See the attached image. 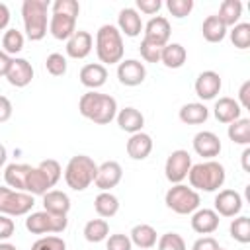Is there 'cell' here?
Returning a JSON list of instances; mask_svg holds the SVG:
<instances>
[{
    "label": "cell",
    "mask_w": 250,
    "mask_h": 250,
    "mask_svg": "<svg viewBox=\"0 0 250 250\" xmlns=\"http://www.w3.org/2000/svg\"><path fill=\"white\" fill-rule=\"evenodd\" d=\"M78 111L82 117H86L98 125H107L117 115V102L109 94H100L96 90H88L78 100Z\"/></svg>",
    "instance_id": "cell-1"
},
{
    "label": "cell",
    "mask_w": 250,
    "mask_h": 250,
    "mask_svg": "<svg viewBox=\"0 0 250 250\" xmlns=\"http://www.w3.org/2000/svg\"><path fill=\"white\" fill-rule=\"evenodd\" d=\"M53 14L49 20V33L59 41H68L76 31V18L80 14V4L76 0H55Z\"/></svg>",
    "instance_id": "cell-2"
},
{
    "label": "cell",
    "mask_w": 250,
    "mask_h": 250,
    "mask_svg": "<svg viewBox=\"0 0 250 250\" xmlns=\"http://www.w3.org/2000/svg\"><path fill=\"white\" fill-rule=\"evenodd\" d=\"M62 176V168L55 158L41 160L37 166H31L27 172L25 180V193L35 195H45L51 188L57 186V182Z\"/></svg>",
    "instance_id": "cell-3"
},
{
    "label": "cell",
    "mask_w": 250,
    "mask_h": 250,
    "mask_svg": "<svg viewBox=\"0 0 250 250\" xmlns=\"http://www.w3.org/2000/svg\"><path fill=\"white\" fill-rule=\"evenodd\" d=\"M188 180H189V188H193L195 191H217L219 188H223L225 180H227V172L225 166L217 160H205L199 164H191L189 172H188Z\"/></svg>",
    "instance_id": "cell-4"
},
{
    "label": "cell",
    "mask_w": 250,
    "mask_h": 250,
    "mask_svg": "<svg viewBox=\"0 0 250 250\" xmlns=\"http://www.w3.org/2000/svg\"><path fill=\"white\" fill-rule=\"evenodd\" d=\"M123 51L125 47L121 31L111 23H104L96 31V55L100 59V64H119L123 61Z\"/></svg>",
    "instance_id": "cell-5"
},
{
    "label": "cell",
    "mask_w": 250,
    "mask_h": 250,
    "mask_svg": "<svg viewBox=\"0 0 250 250\" xmlns=\"http://www.w3.org/2000/svg\"><path fill=\"white\" fill-rule=\"evenodd\" d=\"M47 12H49V0H23L21 20H23V29L27 39L41 41L47 35V29H49Z\"/></svg>",
    "instance_id": "cell-6"
},
{
    "label": "cell",
    "mask_w": 250,
    "mask_h": 250,
    "mask_svg": "<svg viewBox=\"0 0 250 250\" xmlns=\"http://www.w3.org/2000/svg\"><path fill=\"white\" fill-rule=\"evenodd\" d=\"M98 164L94 162V158H90L88 154H76L68 160L64 168V182L70 189L84 191L86 188H90V184H94Z\"/></svg>",
    "instance_id": "cell-7"
},
{
    "label": "cell",
    "mask_w": 250,
    "mask_h": 250,
    "mask_svg": "<svg viewBox=\"0 0 250 250\" xmlns=\"http://www.w3.org/2000/svg\"><path fill=\"white\" fill-rule=\"evenodd\" d=\"M164 203L168 209H172L178 215H191L193 211L199 209V193L193 188H188L184 184H174L166 195H164Z\"/></svg>",
    "instance_id": "cell-8"
},
{
    "label": "cell",
    "mask_w": 250,
    "mask_h": 250,
    "mask_svg": "<svg viewBox=\"0 0 250 250\" xmlns=\"http://www.w3.org/2000/svg\"><path fill=\"white\" fill-rule=\"evenodd\" d=\"M35 205V197L25 191H16L12 188L0 186V213L8 217L29 215Z\"/></svg>",
    "instance_id": "cell-9"
},
{
    "label": "cell",
    "mask_w": 250,
    "mask_h": 250,
    "mask_svg": "<svg viewBox=\"0 0 250 250\" xmlns=\"http://www.w3.org/2000/svg\"><path fill=\"white\" fill-rule=\"evenodd\" d=\"M68 227V219L62 215H53L47 211H35L29 213L25 219V229L31 234H47V232H62Z\"/></svg>",
    "instance_id": "cell-10"
},
{
    "label": "cell",
    "mask_w": 250,
    "mask_h": 250,
    "mask_svg": "<svg viewBox=\"0 0 250 250\" xmlns=\"http://www.w3.org/2000/svg\"><path fill=\"white\" fill-rule=\"evenodd\" d=\"M189 168H191V156H189V152L184 150V148L172 150L170 156L166 158V164H164L166 180L170 184H182L188 178Z\"/></svg>",
    "instance_id": "cell-11"
},
{
    "label": "cell",
    "mask_w": 250,
    "mask_h": 250,
    "mask_svg": "<svg viewBox=\"0 0 250 250\" xmlns=\"http://www.w3.org/2000/svg\"><path fill=\"white\" fill-rule=\"evenodd\" d=\"M242 197L238 191L234 189H219V193L215 195V213L221 217H238V213L242 211Z\"/></svg>",
    "instance_id": "cell-12"
},
{
    "label": "cell",
    "mask_w": 250,
    "mask_h": 250,
    "mask_svg": "<svg viewBox=\"0 0 250 250\" xmlns=\"http://www.w3.org/2000/svg\"><path fill=\"white\" fill-rule=\"evenodd\" d=\"M117 78L123 86H139L146 78V68L137 59H125L117 64Z\"/></svg>",
    "instance_id": "cell-13"
},
{
    "label": "cell",
    "mask_w": 250,
    "mask_h": 250,
    "mask_svg": "<svg viewBox=\"0 0 250 250\" xmlns=\"http://www.w3.org/2000/svg\"><path fill=\"white\" fill-rule=\"evenodd\" d=\"M123 178V168L119 162L115 160H105L104 164L98 166V174H96V188L100 191H109L111 188H115Z\"/></svg>",
    "instance_id": "cell-14"
},
{
    "label": "cell",
    "mask_w": 250,
    "mask_h": 250,
    "mask_svg": "<svg viewBox=\"0 0 250 250\" xmlns=\"http://www.w3.org/2000/svg\"><path fill=\"white\" fill-rule=\"evenodd\" d=\"M145 29V37L146 41L158 45V47H164L170 43V21L164 18V16H154L146 21V25L143 27Z\"/></svg>",
    "instance_id": "cell-15"
},
{
    "label": "cell",
    "mask_w": 250,
    "mask_h": 250,
    "mask_svg": "<svg viewBox=\"0 0 250 250\" xmlns=\"http://www.w3.org/2000/svg\"><path fill=\"white\" fill-rule=\"evenodd\" d=\"M221 86H223V80L219 76V72L215 70H203L197 74L195 78V94L205 102V100H215V96L221 92Z\"/></svg>",
    "instance_id": "cell-16"
},
{
    "label": "cell",
    "mask_w": 250,
    "mask_h": 250,
    "mask_svg": "<svg viewBox=\"0 0 250 250\" xmlns=\"http://www.w3.org/2000/svg\"><path fill=\"white\" fill-rule=\"evenodd\" d=\"M6 80L16 88H25L33 80L31 62L27 59H21V57H12V64H10V70L6 74Z\"/></svg>",
    "instance_id": "cell-17"
},
{
    "label": "cell",
    "mask_w": 250,
    "mask_h": 250,
    "mask_svg": "<svg viewBox=\"0 0 250 250\" xmlns=\"http://www.w3.org/2000/svg\"><path fill=\"white\" fill-rule=\"evenodd\" d=\"M223 145H221V139L213 133V131H199L195 137H193V150L207 158V160H213L215 156H219Z\"/></svg>",
    "instance_id": "cell-18"
},
{
    "label": "cell",
    "mask_w": 250,
    "mask_h": 250,
    "mask_svg": "<svg viewBox=\"0 0 250 250\" xmlns=\"http://www.w3.org/2000/svg\"><path fill=\"white\" fill-rule=\"evenodd\" d=\"M92 47H94L92 33H88L84 29H78L66 41V55L72 57V59H86L90 55Z\"/></svg>",
    "instance_id": "cell-19"
},
{
    "label": "cell",
    "mask_w": 250,
    "mask_h": 250,
    "mask_svg": "<svg viewBox=\"0 0 250 250\" xmlns=\"http://www.w3.org/2000/svg\"><path fill=\"white\" fill-rule=\"evenodd\" d=\"M125 148H127L129 158H133V160H145L152 152V137L148 133H143V131L133 133L129 137Z\"/></svg>",
    "instance_id": "cell-20"
},
{
    "label": "cell",
    "mask_w": 250,
    "mask_h": 250,
    "mask_svg": "<svg viewBox=\"0 0 250 250\" xmlns=\"http://www.w3.org/2000/svg\"><path fill=\"white\" fill-rule=\"evenodd\" d=\"M219 215L213 209H197L191 213V229L197 234H211L219 229Z\"/></svg>",
    "instance_id": "cell-21"
},
{
    "label": "cell",
    "mask_w": 250,
    "mask_h": 250,
    "mask_svg": "<svg viewBox=\"0 0 250 250\" xmlns=\"http://www.w3.org/2000/svg\"><path fill=\"white\" fill-rule=\"evenodd\" d=\"M117 29L121 35L125 33L127 37H137L143 31V20L135 8H123L117 16Z\"/></svg>",
    "instance_id": "cell-22"
},
{
    "label": "cell",
    "mask_w": 250,
    "mask_h": 250,
    "mask_svg": "<svg viewBox=\"0 0 250 250\" xmlns=\"http://www.w3.org/2000/svg\"><path fill=\"white\" fill-rule=\"evenodd\" d=\"M80 82L86 86V88H90V90H98V88H102L104 84H105V80H107V68L104 66V64H100V62H90V64H84L82 68H80Z\"/></svg>",
    "instance_id": "cell-23"
},
{
    "label": "cell",
    "mask_w": 250,
    "mask_h": 250,
    "mask_svg": "<svg viewBox=\"0 0 250 250\" xmlns=\"http://www.w3.org/2000/svg\"><path fill=\"white\" fill-rule=\"evenodd\" d=\"M43 197V211L66 217L70 211V197L61 189H49Z\"/></svg>",
    "instance_id": "cell-24"
},
{
    "label": "cell",
    "mask_w": 250,
    "mask_h": 250,
    "mask_svg": "<svg viewBox=\"0 0 250 250\" xmlns=\"http://www.w3.org/2000/svg\"><path fill=\"white\" fill-rule=\"evenodd\" d=\"M213 113H215V119L221 121V123H232L236 119H240V113H242V107L238 105V102L234 98H219L215 102V107H213Z\"/></svg>",
    "instance_id": "cell-25"
},
{
    "label": "cell",
    "mask_w": 250,
    "mask_h": 250,
    "mask_svg": "<svg viewBox=\"0 0 250 250\" xmlns=\"http://www.w3.org/2000/svg\"><path fill=\"white\" fill-rule=\"evenodd\" d=\"M115 119H117L119 129H121V131H127V133H131V135L143 131V125H145V115H143L137 107H131V105L119 109L117 115H115Z\"/></svg>",
    "instance_id": "cell-26"
},
{
    "label": "cell",
    "mask_w": 250,
    "mask_h": 250,
    "mask_svg": "<svg viewBox=\"0 0 250 250\" xmlns=\"http://www.w3.org/2000/svg\"><path fill=\"white\" fill-rule=\"evenodd\" d=\"M129 238L135 246H139L141 250H150L156 240H158V234L154 230V227L146 225V223H141V225H135L129 232Z\"/></svg>",
    "instance_id": "cell-27"
},
{
    "label": "cell",
    "mask_w": 250,
    "mask_h": 250,
    "mask_svg": "<svg viewBox=\"0 0 250 250\" xmlns=\"http://www.w3.org/2000/svg\"><path fill=\"white\" fill-rule=\"evenodd\" d=\"M188 59V51L184 45L180 43H168L162 47V53H160V62L166 66V68H182L184 62Z\"/></svg>",
    "instance_id": "cell-28"
},
{
    "label": "cell",
    "mask_w": 250,
    "mask_h": 250,
    "mask_svg": "<svg viewBox=\"0 0 250 250\" xmlns=\"http://www.w3.org/2000/svg\"><path fill=\"white\" fill-rule=\"evenodd\" d=\"M29 164H8L4 170V182L8 188L16 189V191H25V180H27V172H29Z\"/></svg>",
    "instance_id": "cell-29"
},
{
    "label": "cell",
    "mask_w": 250,
    "mask_h": 250,
    "mask_svg": "<svg viewBox=\"0 0 250 250\" xmlns=\"http://www.w3.org/2000/svg\"><path fill=\"white\" fill-rule=\"evenodd\" d=\"M178 115H180V121L186 123V125H201V123L207 121L209 109L199 102H191V104L182 105Z\"/></svg>",
    "instance_id": "cell-30"
},
{
    "label": "cell",
    "mask_w": 250,
    "mask_h": 250,
    "mask_svg": "<svg viewBox=\"0 0 250 250\" xmlns=\"http://www.w3.org/2000/svg\"><path fill=\"white\" fill-rule=\"evenodd\" d=\"M94 209L102 219H109L119 211V199L111 191H100L94 199Z\"/></svg>",
    "instance_id": "cell-31"
},
{
    "label": "cell",
    "mask_w": 250,
    "mask_h": 250,
    "mask_svg": "<svg viewBox=\"0 0 250 250\" xmlns=\"http://www.w3.org/2000/svg\"><path fill=\"white\" fill-rule=\"evenodd\" d=\"M240 16H242V2L240 0H225V2H221L217 18L221 20V23L225 27L236 25Z\"/></svg>",
    "instance_id": "cell-32"
},
{
    "label": "cell",
    "mask_w": 250,
    "mask_h": 250,
    "mask_svg": "<svg viewBox=\"0 0 250 250\" xmlns=\"http://www.w3.org/2000/svg\"><path fill=\"white\" fill-rule=\"evenodd\" d=\"M201 33H203V39L205 41H209V43H221L227 37V27L221 23V20L217 16H207L203 20Z\"/></svg>",
    "instance_id": "cell-33"
},
{
    "label": "cell",
    "mask_w": 250,
    "mask_h": 250,
    "mask_svg": "<svg viewBox=\"0 0 250 250\" xmlns=\"http://www.w3.org/2000/svg\"><path fill=\"white\" fill-rule=\"evenodd\" d=\"M227 135H229V139H230L234 145L248 146V145H250V119L240 117V119L229 123Z\"/></svg>",
    "instance_id": "cell-34"
},
{
    "label": "cell",
    "mask_w": 250,
    "mask_h": 250,
    "mask_svg": "<svg viewBox=\"0 0 250 250\" xmlns=\"http://www.w3.org/2000/svg\"><path fill=\"white\" fill-rule=\"evenodd\" d=\"M109 236V225L105 219H92L84 225V238L88 242H102Z\"/></svg>",
    "instance_id": "cell-35"
},
{
    "label": "cell",
    "mask_w": 250,
    "mask_h": 250,
    "mask_svg": "<svg viewBox=\"0 0 250 250\" xmlns=\"http://www.w3.org/2000/svg\"><path fill=\"white\" fill-rule=\"evenodd\" d=\"M229 232L230 236L240 242V244H248L250 242V217L246 215H240L236 219L230 221V227H229Z\"/></svg>",
    "instance_id": "cell-36"
},
{
    "label": "cell",
    "mask_w": 250,
    "mask_h": 250,
    "mask_svg": "<svg viewBox=\"0 0 250 250\" xmlns=\"http://www.w3.org/2000/svg\"><path fill=\"white\" fill-rule=\"evenodd\" d=\"M21 49H23V33L18 31L16 27L6 29L4 37H2V51L12 57V55H18Z\"/></svg>",
    "instance_id": "cell-37"
},
{
    "label": "cell",
    "mask_w": 250,
    "mask_h": 250,
    "mask_svg": "<svg viewBox=\"0 0 250 250\" xmlns=\"http://www.w3.org/2000/svg\"><path fill=\"white\" fill-rule=\"evenodd\" d=\"M230 41L240 51L248 49L250 47V23L238 21L236 25H232V29H230Z\"/></svg>",
    "instance_id": "cell-38"
},
{
    "label": "cell",
    "mask_w": 250,
    "mask_h": 250,
    "mask_svg": "<svg viewBox=\"0 0 250 250\" xmlns=\"http://www.w3.org/2000/svg\"><path fill=\"white\" fill-rule=\"evenodd\" d=\"M66 66H68L66 57L61 55V53H51V55H47V59H45V68H47V72L53 74V76H62V74H66Z\"/></svg>",
    "instance_id": "cell-39"
},
{
    "label": "cell",
    "mask_w": 250,
    "mask_h": 250,
    "mask_svg": "<svg viewBox=\"0 0 250 250\" xmlns=\"http://www.w3.org/2000/svg\"><path fill=\"white\" fill-rule=\"evenodd\" d=\"M158 250H188L186 248V240L178 234V232H166L162 234L158 240Z\"/></svg>",
    "instance_id": "cell-40"
},
{
    "label": "cell",
    "mask_w": 250,
    "mask_h": 250,
    "mask_svg": "<svg viewBox=\"0 0 250 250\" xmlns=\"http://www.w3.org/2000/svg\"><path fill=\"white\" fill-rule=\"evenodd\" d=\"M166 8H168V12L174 18L182 20V18L189 16V12L193 10V0H168L166 2Z\"/></svg>",
    "instance_id": "cell-41"
},
{
    "label": "cell",
    "mask_w": 250,
    "mask_h": 250,
    "mask_svg": "<svg viewBox=\"0 0 250 250\" xmlns=\"http://www.w3.org/2000/svg\"><path fill=\"white\" fill-rule=\"evenodd\" d=\"M31 250H66V242L61 236H41L33 242Z\"/></svg>",
    "instance_id": "cell-42"
},
{
    "label": "cell",
    "mask_w": 250,
    "mask_h": 250,
    "mask_svg": "<svg viewBox=\"0 0 250 250\" xmlns=\"http://www.w3.org/2000/svg\"><path fill=\"white\" fill-rule=\"evenodd\" d=\"M131 248H133V242L129 234H123V232L109 234L105 240V250H131Z\"/></svg>",
    "instance_id": "cell-43"
},
{
    "label": "cell",
    "mask_w": 250,
    "mask_h": 250,
    "mask_svg": "<svg viewBox=\"0 0 250 250\" xmlns=\"http://www.w3.org/2000/svg\"><path fill=\"white\" fill-rule=\"evenodd\" d=\"M139 51H141V57L146 61V62H160V53H162V47L143 39L141 45H139Z\"/></svg>",
    "instance_id": "cell-44"
},
{
    "label": "cell",
    "mask_w": 250,
    "mask_h": 250,
    "mask_svg": "<svg viewBox=\"0 0 250 250\" xmlns=\"http://www.w3.org/2000/svg\"><path fill=\"white\" fill-rule=\"evenodd\" d=\"M135 6H137L135 10H141L143 14L152 16V14H156V12L162 8V2H160V0H137Z\"/></svg>",
    "instance_id": "cell-45"
},
{
    "label": "cell",
    "mask_w": 250,
    "mask_h": 250,
    "mask_svg": "<svg viewBox=\"0 0 250 250\" xmlns=\"http://www.w3.org/2000/svg\"><path fill=\"white\" fill-rule=\"evenodd\" d=\"M14 221L8 217V215H2L0 213V242L8 240L12 234H14Z\"/></svg>",
    "instance_id": "cell-46"
},
{
    "label": "cell",
    "mask_w": 250,
    "mask_h": 250,
    "mask_svg": "<svg viewBox=\"0 0 250 250\" xmlns=\"http://www.w3.org/2000/svg\"><path fill=\"white\" fill-rule=\"evenodd\" d=\"M191 250H219V242L213 236H201L193 242Z\"/></svg>",
    "instance_id": "cell-47"
},
{
    "label": "cell",
    "mask_w": 250,
    "mask_h": 250,
    "mask_svg": "<svg viewBox=\"0 0 250 250\" xmlns=\"http://www.w3.org/2000/svg\"><path fill=\"white\" fill-rule=\"evenodd\" d=\"M238 105L242 107V109H248L250 107V80H246V82H242V86H240V90H238Z\"/></svg>",
    "instance_id": "cell-48"
},
{
    "label": "cell",
    "mask_w": 250,
    "mask_h": 250,
    "mask_svg": "<svg viewBox=\"0 0 250 250\" xmlns=\"http://www.w3.org/2000/svg\"><path fill=\"white\" fill-rule=\"evenodd\" d=\"M12 111H14L12 102H10L6 96H0V123L8 121V119L12 117Z\"/></svg>",
    "instance_id": "cell-49"
},
{
    "label": "cell",
    "mask_w": 250,
    "mask_h": 250,
    "mask_svg": "<svg viewBox=\"0 0 250 250\" xmlns=\"http://www.w3.org/2000/svg\"><path fill=\"white\" fill-rule=\"evenodd\" d=\"M10 64H12V57L6 55L4 51H0V76H6L8 74Z\"/></svg>",
    "instance_id": "cell-50"
},
{
    "label": "cell",
    "mask_w": 250,
    "mask_h": 250,
    "mask_svg": "<svg viewBox=\"0 0 250 250\" xmlns=\"http://www.w3.org/2000/svg\"><path fill=\"white\" fill-rule=\"evenodd\" d=\"M8 23H10V10H8L6 4L0 2V31H2Z\"/></svg>",
    "instance_id": "cell-51"
},
{
    "label": "cell",
    "mask_w": 250,
    "mask_h": 250,
    "mask_svg": "<svg viewBox=\"0 0 250 250\" xmlns=\"http://www.w3.org/2000/svg\"><path fill=\"white\" fill-rule=\"evenodd\" d=\"M242 170L244 172H250V146H244V150H242Z\"/></svg>",
    "instance_id": "cell-52"
},
{
    "label": "cell",
    "mask_w": 250,
    "mask_h": 250,
    "mask_svg": "<svg viewBox=\"0 0 250 250\" xmlns=\"http://www.w3.org/2000/svg\"><path fill=\"white\" fill-rule=\"evenodd\" d=\"M6 158H8V150H6V146L0 143V168L6 164Z\"/></svg>",
    "instance_id": "cell-53"
},
{
    "label": "cell",
    "mask_w": 250,
    "mask_h": 250,
    "mask_svg": "<svg viewBox=\"0 0 250 250\" xmlns=\"http://www.w3.org/2000/svg\"><path fill=\"white\" fill-rule=\"evenodd\" d=\"M0 250H18V248L14 244H10V242L4 240V242H0Z\"/></svg>",
    "instance_id": "cell-54"
},
{
    "label": "cell",
    "mask_w": 250,
    "mask_h": 250,
    "mask_svg": "<svg viewBox=\"0 0 250 250\" xmlns=\"http://www.w3.org/2000/svg\"><path fill=\"white\" fill-rule=\"evenodd\" d=\"M219 250H225V248H221V246H219Z\"/></svg>",
    "instance_id": "cell-55"
}]
</instances>
